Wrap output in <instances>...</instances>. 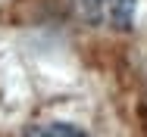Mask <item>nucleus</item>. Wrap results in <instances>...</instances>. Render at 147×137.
Instances as JSON below:
<instances>
[{
    "label": "nucleus",
    "instance_id": "obj_2",
    "mask_svg": "<svg viewBox=\"0 0 147 137\" xmlns=\"http://www.w3.org/2000/svg\"><path fill=\"white\" fill-rule=\"evenodd\" d=\"M25 137H88L85 131H78V128H72V125H41V128H31Z\"/></svg>",
    "mask_w": 147,
    "mask_h": 137
},
{
    "label": "nucleus",
    "instance_id": "obj_1",
    "mask_svg": "<svg viewBox=\"0 0 147 137\" xmlns=\"http://www.w3.org/2000/svg\"><path fill=\"white\" fill-rule=\"evenodd\" d=\"M75 3L88 22L100 28H113V31L128 28L135 16V0H75Z\"/></svg>",
    "mask_w": 147,
    "mask_h": 137
}]
</instances>
